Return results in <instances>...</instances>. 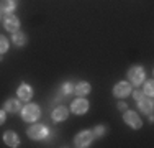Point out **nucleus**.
<instances>
[{
  "mask_svg": "<svg viewBox=\"0 0 154 148\" xmlns=\"http://www.w3.org/2000/svg\"><path fill=\"white\" fill-rule=\"evenodd\" d=\"M5 122V110H0V125Z\"/></svg>",
  "mask_w": 154,
  "mask_h": 148,
  "instance_id": "4be33fe9",
  "label": "nucleus"
},
{
  "mask_svg": "<svg viewBox=\"0 0 154 148\" xmlns=\"http://www.w3.org/2000/svg\"><path fill=\"white\" fill-rule=\"evenodd\" d=\"M3 25H5V28L12 33L18 31V28H20V21H18V18L15 15H7L5 20H3Z\"/></svg>",
  "mask_w": 154,
  "mask_h": 148,
  "instance_id": "6e6552de",
  "label": "nucleus"
},
{
  "mask_svg": "<svg viewBox=\"0 0 154 148\" xmlns=\"http://www.w3.org/2000/svg\"><path fill=\"white\" fill-rule=\"evenodd\" d=\"M0 10L5 13H10L15 10V2L13 0H0Z\"/></svg>",
  "mask_w": 154,
  "mask_h": 148,
  "instance_id": "dca6fc26",
  "label": "nucleus"
},
{
  "mask_svg": "<svg viewBox=\"0 0 154 148\" xmlns=\"http://www.w3.org/2000/svg\"><path fill=\"white\" fill-rule=\"evenodd\" d=\"M133 97L136 99V101H139V99H143V97H144V94H143L141 91H133Z\"/></svg>",
  "mask_w": 154,
  "mask_h": 148,
  "instance_id": "412c9836",
  "label": "nucleus"
},
{
  "mask_svg": "<svg viewBox=\"0 0 154 148\" xmlns=\"http://www.w3.org/2000/svg\"><path fill=\"white\" fill-rule=\"evenodd\" d=\"M123 120H125V124L130 125L131 128H139V127L143 125V122H141V118H139V115H138L136 112H131V110H126V112H125Z\"/></svg>",
  "mask_w": 154,
  "mask_h": 148,
  "instance_id": "20e7f679",
  "label": "nucleus"
},
{
  "mask_svg": "<svg viewBox=\"0 0 154 148\" xmlns=\"http://www.w3.org/2000/svg\"><path fill=\"white\" fill-rule=\"evenodd\" d=\"M94 132H95L94 135H97V137H102V135H103V133H105V127H103V125H97Z\"/></svg>",
  "mask_w": 154,
  "mask_h": 148,
  "instance_id": "aec40b11",
  "label": "nucleus"
},
{
  "mask_svg": "<svg viewBox=\"0 0 154 148\" xmlns=\"http://www.w3.org/2000/svg\"><path fill=\"white\" fill-rule=\"evenodd\" d=\"M12 41H13V44H17V46H23V44H26V35H25V33H20V31H15L12 36Z\"/></svg>",
  "mask_w": 154,
  "mask_h": 148,
  "instance_id": "2eb2a0df",
  "label": "nucleus"
},
{
  "mask_svg": "<svg viewBox=\"0 0 154 148\" xmlns=\"http://www.w3.org/2000/svg\"><path fill=\"white\" fill-rule=\"evenodd\" d=\"M143 94H146L148 97H151V95L154 94V84L149 81V82H146V86H144V92Z\"/></svg>",
  "mask_w": 154,
  "mask_h": 148,
  "instance_id": "a211bd4d",
  "label": "nucleus"
},
{
  "mask_svg": "<svg viewBox=\"0 0 154 148\" xmlns=\"http://www.w3.org/2000/svg\"><path fill=\"white\" fill-rule=\"evenodd\" d=\"M71 110L75 115H82V114H85L87 110H89V101H87V99H82V97L75 99L71 105Z\"/></svg>",
  "mask_w": 154,
  "mask_h": 148,
  "instance_id": "423d86ee",
  "label": "nucleus"
},
{
  "mask_svg": "<svg viewBox=\"0 0 154 148\" xmlns=\"http://www.w3.org/2000/svg\"><path fill=\"white\" fill-rule=\"evenodd\" d=\"M67 118V109L66 107H57L53 110V120L54 122H62Z\"/></svg>",
  "mask_w": 154,
  "mask_h": 148,
  "instance_id": "ddd939ff",
  "label": "nucleus"
},
{
  "mask_svg": "<svg viewBox=\"0 0 154 148\" xmlns=\"http://www.w3.org/2000/svg\"><path fill=\"white\" fill-rule=\"evenodd\" d=\"M74 92L77 95H87L90 92V84L89 82H79L77 86H74Z\"/></svg>",
  "mask_w": 154,
  "mask_h": 148,
  "instance_id": "4468645a",
  "label": "nucleus"
},
{
  "mask_svg": "<svg viewBox=\"0 0 154 148\" xmlns=\"http://www.w3.org/2000/svg\"><path fill=\"white\" fill-rule=\"evenodd\" d=\"M130 94H131V86L128 82H118L113 87V95H116V97H126Z\"/></svg>",
  "mask_w": 154,
  "mask_h": 148,
  "instance_id": "0eeeda50",
  "label": "nucleus"
},
{
  "mask_svg": "<svg viewBox=\"0 0 154 148\" xmlns=\"http://www.w3.org/2000/svg\"><path fill=\"white\" fill-rule=\"evenodd\" d=\"M138 105H139V110L144 112V114H151L152 112V101H151V97H149V99H146V97L139 99Z\"/></svg>",
  "mask_w": 154,
  "mask_h": 148,
  "instance_id": "9b49d317",
  "label": "nucleus"
},
{
  "mask_svg": "<svg viewBox=\"0 0 154 148\" xmlns=\"http://www.w3.org/2000/svg\"><path fill=\"white\" fill-rule=\"evenodd\" d=\"M5 110H7V112H12V114L20 112V110H21L20 101H17V99H8V101L5 102Z\"/></svg>",
  "mask_w": 154,
  "mask_h": 148,
  "instance_id": "f8f14e48",
  "label": "nucleus"
},
{
  "mask_svg": "<svg viewBox=\"0 0 154 148\" xmlns=\"http://www.w3.org/2000/svg\"><path fill=\"white\" fill-rule=\"evenodd\" d=\"M48 133H49L48 132V127L46 125H41V124H35L28 128V137L31 140H41V138H45Z\"/></svg>",
  "mask_w": 154,
  "mask_h": 148,
  "instance_id": "7ed1b4c3",
  "label": "nucleus"
},
{
  "mask_svg": "<svg viewBox=\"0 0 154 148\" xmlns=\"http://www.w3.org/2000/svg\"><path fill=\"white\" fill-rule=\"evenodd\" d=\"M18 97L23 99V101H30V99L33 97V91L26 82L20 84V87H18Z\"/></svg>",
  "mask_w": 154,
  "mask_h": 148,
  "instance_id": "9d476101",
  "label": "nucleus"
},
{
  "mask_svg": "<svg viewBox=\"0 0 154 148\" xmlns=\"http://www.w3.org/2000/svg\"><path fill=\"white\" fill-rule=\"evenodd\" d=\"M92 140H94V133L92 132H89V130H84V132H80L79 135L75 137V146H80V148H84V146H89L90 143H92Z\"/></svg>",
  "mask_w": 154,
  "mask_h": 148,
  "instance_id": "39448f33",
  "label": "nucleus"
},
{
  "mask_svg": "<svg viewBox=\"0 0 154 148\" xmlns=\"http://www.w3.org/2000/svg\"><path fill=\"white\" fill-rule=\"evenodd\" d=\"M118 109L120 110H126V104H125V102H118Z\"/></svg>",
  "mask_w": 154,
  "mask_h": 148,
  "instance_id": "5701e85b",
  "label": "nucleus"
},
{
  "mask_svg": "<svg viewBox=\"0 0 154 148\" xmlns=\"http://www.w3.org/2000/svg\"><path fill=\"white\" fill-rule=\"evenodd\" d=\"M3 142H5V145H8V146H12V148H15L20 145V138H18V135L15 132H5V135H3Z\"/></svg>",
  "mask_w": 154,
  "mask_h": 148,
  "instance_id": "1a4fd4ad",
  "label": "nucleus"
},
{
  "mask_svg": "<svg viewBox=\"0 0 154 148\" xmlns=\"http://www.w3.org/2000/svg\"><path fill=\"white\" fill-rule=\"evenodd\" d=\"M39 115H41V110H39V107L36 104L21 107V117H23L25 122H35L39 118Z\"/></svg>",
  "mask_w": 154,
  "mask_h": 148,
  "instance_id": "f257e3e1",
  "label": "nucleus"
},
{
  "mask_svg": "<svg viewBox=\"0 0 154 148\" xmlns=\"http://www.w3.org/2000/svg\"><path fill=\"white\" fill-rule=\"evenodd\" d=\"M62 92H64L66 95H69V94H72L74 92V86H72L71 82H66L64 86H62Z\"/></svg>",
  "mask_w": 154,
  "mask_h": 148,
  "instance_id": "6ab92c4d",
  "label": "nucleus"
},
{
  "mask_svg": "<svg viewBox=\"0 0 154 148\" xmlns=\"http://www.w3.org/2000/svg\"><path fill=\"white\" fill-rule=\"evenodd\" d=\"M144 77H146V72L141 66H133V68L128 71V79H130L134 86H139V84L144 82Z\"/></svg>",
  "mask_w": 154,
  "mask_h": 148,
  "instance_id": "f03ea898",
  "label": "nucleus"
},
{
  "mask_svg": "<svg viewBox=\"0 0 154 148\" xmlns=\"http://www.w3.org/2000/svg\"><path fill=\"white\" fill-rule=\"evenodd\" d=\"M7 50H8V40L3 35H0V53H5Z\"/></svg>",
  "mask_w": 154,
  "mask_h": 148,
  "instance_id": "f3484780",
  "label": "nucleus"
}]
</instances>
